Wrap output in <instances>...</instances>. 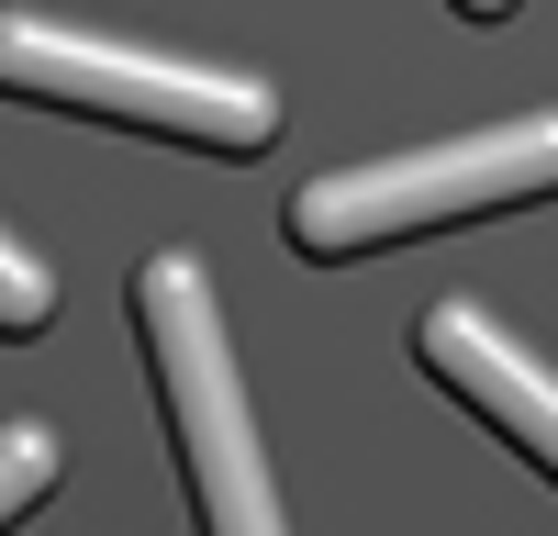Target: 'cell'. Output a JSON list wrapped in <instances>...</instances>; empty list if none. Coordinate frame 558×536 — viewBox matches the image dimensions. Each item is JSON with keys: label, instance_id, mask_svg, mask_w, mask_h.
Instances as JSON below:
<instances>
[{"label": "cell", "instance_id": "obj_1", "mask_svg": "<svg viewBox=\"0 0 558 536\" xmlns=\"http://www.w3.org/2000/svg\"><path fill=\"white\" fill-rule=\"evenodd\" d=\"M134 336H146V369H157V402H168L179 480H191L202 536H291L202 257H146V268H134Z\"/></svg>", "mask_w": 558, "mask_h": 536}, {"label": "cell", "instance_id": "obj_2", "mask_svg": "<svg viewBox=\"0 0 558 536\" xmlns=\"http://www.w3.org/2000/svg\"><path fill=\"white\" fill-rule=\"evenodd\" d=\"M547 191H558V112H514L492 134H458V146H413V157L302 179L291 191V246L302 257H368V246L436 235V223H470V212L547 202Z\"/></svg>", "mask_w": 558, "mask_h": 536}, {"label": "cell", "instance_id": "obj_3", "mask_svg": "<svg viewBox=\"0 0 558 536\" xmlns=\"http://www.w3.org/2000/svg\"><path fill=\"white\" fill-rule=\"evenodd\" d=\"M0 101L146 123V134H179V146H202V157H257L279 134V89L268 78L179 68V57H146V45H101L78 23H34V12H0Z\"/></svg>", "mask_w": 558, "mask_h": 536}, {"label": "cell", "instance_id": "obj_4", "mask_svg": "<svg viewBox=\"0 0 558 536\" xmlns=\"http://www.w3.org/2000/svg\"><path fill=\"white\" fill-rule=\"evenodd\" d=\"M413 357H425V369H436L458 402H470L481 425H502V436H514L525 459L558 480V380H547L536 357L492 325L481 302H425V325H413Z\"/></svg>", "mask_w": 558, "mask_h": 536}, {"label": "cell", "instance_id": "obj_5", "mask_svg": "<svg viewBox=\"0 0 558 536\" xmlns=\"http://www.w3.org/2000/svg\"><path fill=\"white\" fill-rule=\"evenodd\" d=\"M45 491H57V436L45 425H0V525L34 514Z\"/></svg>", "mask_w": 558, "mask_h": 536}, {"label": "cell", "instance_id": "obj_6", "mask_svg": "<svg viewBox=\"0 0 558 536\" xmlns=\"http://www.w3.org/2000/svg\"><path fill=\"white\" fill-rule=\"evenodd\" d=\"M45 313H57V268L0 235V336H45Z\"/></svg>", "mask_w": 558, "mask_h": 536}, {"label": "cell", "instance_id": "obj_7", "mask_svg": "<svg viewBox=\"0 0 558 536\" xmlns=\"http://www.w3.org/2000/svg\"><path fill=\"white\" fill-rule=\"evenodd\" d=\"M458 12H470V23H502V12H514V0H458Z\"/></svg>", "mask_w": 558, "mask_h": 536}]
</instances>
